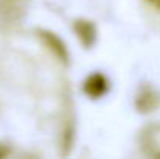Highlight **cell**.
<instances>
[{
  "label": "cell",
  "instance_id": "6da1fadb",
  "mask_svg": "<svg viewBox=\"0 0 160 159\" xmlns=\"http://www.w3.org/2000/svg\"><path fill=\"white\" fill-rule=\"evenodd\" d=\"M140 147L149 158L160 159V123H151L140 134Z\"/></svg>",
  "mask_w": 160,
  "mask_h": 159
},
{
  "label": "cell",
  "instance_id": "7a4b0ae2",
  "mask_svg": "<svg viewBox=\"0 0 160 159\" xmlns=\"http://www.w3.org/2000/svg\"><path fill=\"white\" fill-rule=\"evenodd\" d=\"M36 34H38V38L41 39V42L53 53L61 62H64V64L68 62V53H67V49H65V44H64L54 33L45 31V30H38Z\"/></svg>",
  "mask_w": 160,
  "mask_h": 159
},
{
  "label": "cell",
  "instance_id": "3957f363",
  "mask_svg": "<svg viewBox=\"0 0 160 159\" xmlns=\"http://www.w3.org/2000/svg\"><path fill=\"white\" fill-rule=\"evenodd\" d=\"M160 106V94L152 87H143L135 100V108L142 114H148L156 111Z\"/></svg>",
  "mask_w": 160,
  "mask_h": 159
},
{
  "label": "cell",
  "instance_id": "277c9868",
  "mask_svg": "<svg viewBox=\"0 0 160 159\" xmlns=\"http://www.w3.org/2000/svg\"><path fill=\"white\" fill-rule=\"evenodd\" d=\"M73 30L76 33V36L79 38L81 44L86 49H90L95 44L97 39V28L90 20H84V19H78L73 24Z\"/></svg>",
  "mask_w": 160,
  "mask_h": 159
},
{
  "label": "cell",
  "instance_id": "5b68a950",
  "mask_svg": "<svg viewBox=\"0 0 160 159\" xmlns=\"http://www.w3.org/2000/svg\"><path fill=\"white\" fill-rule=\"evenodd\" d=\"M107 91V81L104 75L101 73H93L84 81V92L90 98H100L106 94Z\"/></svg>",
  "mask_w": 160,
  "mask_h": 159
},
{
  "label": "cell",
  "instance_id": "8992f818",
  "mask_svg": "<svg viewBox=\"0 0 160 159\" xmlns=\"http://www.w3.org/2000/svg\"><path fill=\"white\" fill-rule=\"evenodd\" d=\"M8 153H9V151H8V148H6L5 145H2V144H0V158H5Z\"/></svg>",
  "mask_w": 160,
  "mask_h": 159
},
{
  "label": "cell",
  "instance_id": "52a82bcc",
  "mask_svg": "<svg viewBox=\"0 0 160 159\" xmlns=\"http://www.w3.org/2000/svg\"><path fill=\"white\" fill-rule=\"evenodd\" d=\"M156 5H157V8L160 9V0H156Z\"/></svg>",
  "mask_w": 160,
  "mask_h": 159
},
{
  "label": "cell",
  "instance_id": "ba28073f",
  "mask_svg": "<svg viewBox=\"0 0 160 159\" xmlns=\"http://www.w3.org/2000/svg\"><path fill=\"white\" fill-rule=\"evenodd\" d=\"M151 2H156V0H151Z\"/></svg>",
  "mask_w": 160,
  "mask_h": 159
}]
</instances>
